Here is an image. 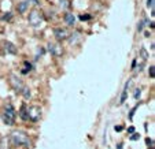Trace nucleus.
Wrapping results in <instances>:
<instances>
[{"label": "nucleus", "mask_w": 155, "mask_h": 149, "mask_svg": "<svg viewBox=\"0 0 155 149\" xmlns=\"http://www.w3.org/2000/svg\"><path fill=\"white\" fill-rule=\"evenodd\" d=\"M11 142L15 146H29L30 145V140L25 133L22 132H14L11 133Z\"/></svg>", "instance_id": "1"}, {"label": "nucleus", "mask_w": 155, "mask_h": 149, "mask_svg": "<svg viewBox=\"0 0 155 149\" xmlns=\"http://www.w3.org/2000/svg\"><path fill=\"white\" fill-rule=\"evenodd\" d=\"M43 15H41L40 11H37V10H33V11H30L29 14V24L32 25L33 27H38L43 25Z\"/></svg>", "instance_id": "2"}, {"label": "nucleus", "mask_w": 155, "mask_h": 149, "mask_svg": "<svg viewBox=\"0 0 155 149\" xmlns=\"http://www.w3.org/2000/svg\"><path fill=\"white\" fill-rule=\"evenodd\" d=\"M15 116H17V112H15L14 107H12L11 104L7 105L6 111H4V114H3V119H4V122H6V125H14Z\"/></svg>", "instance_id": "3"}, {"label": "nucleus", "mask_w": 155, "mask_h": 149, "mask_svg": "<svg viewBox=\"0 0 155 149\" xmlns=\"http://www.w3.org/2000/svg\"><path fill=\"white\" fill-rule=\"evenodd\" d=\"M41 116V108L40 107H30L29 109H28V119L30 120H38Z\"/></svg>", "instance_id": "4"}, {"label": "nucleus", "mask_w": 155, "mask_h": 149, "mask_svg": "<svg viewBox=\"0 0 155 149\" xmlns=\"http://www.w3.org/2000/svg\"><path fill=\"white\" fill-rule=\"evenodd\" d=\"M54 36L56 37V40L62 41V40H66L70 34H69L68 29H64V27H56V29L54 30Z\"/></svg>", "instance_id": "5"}, {"label": "nucleus", "mask_w": 155, "mask_h": 149, "mask_svg": "<svg viewBox=\"0 0 155 149\" xmlns=\"http://www.w3.org/2000/svg\"><path fill=\"white\" fill-rule=\"evenodd\" d=\"M10 82H11V85L14 86V89L17 92H22V89H24V85H22V82L19 81V78H17L15 75H11V79H10Z\"/></svg>", "instance_id": "6"}, {"label": "nucleus", "mask_w": 155, "mask_h": 149, "mask_svg": "<svg viewBox=\"0 0 155 149\" xmlns=\"http://www.w3.org/2000/svg\"><path fill=\"white\" fill-rule=\"evenodd\" d=\"M48 47H50L48 49H50L55 56L62 55V52H63V51H62V47H59V45H56V44H50Z\"/></svg>", "instance_id": "7"}, {"label": "nucleus", "mask_w": 155, "mask_h": 149, "mask_svg": "<svg viewBox=\"0 0 155 149\" xmlns=\"http://www.w3.org/2000/svg\"><path fill=\"white\" fill-rule=\"evenodd\" d=\"M28 7H29V3H26V2H21V3H18L17 10H18L19 14H25V12L28 11Z\"/></svg>", "instance_id": "8"}, {"label": "nucleus", "mask_w": 155, "mask_h": 149, "mask_svg": "<svg viewBox=\"0 0 155 149\" xmlns=\"http://www.w3.org/2000/svg\"><path fill=\"white\" fill-rule=\"evenodd\" d=\"M64 22H66V25H69V26H73L74 22H76V18H74L73 14L68 12V14H64Z\"/></svg>", "instance_id": "9"}, {"label": "nucleus", "mask_w": 155, "mask_h": 149, "mask_svg": "<svg viewBox=\"0 0 155 149\" xmlns=\"http://www.w3.org/2000/svg\"><path fill=\"white\" fill-rule=\"evenodd\" d=\"M129 85H130V81H128L125 84V88H124L122 94H121V100H120L121 104H124V103H125V100H126V97H128V88H129Z\"/></svg>", "instance_id": "10"}, {"label": "nucleus", "mask_w": 155, "mask_h": 149, "mask_svg": "<svg viewBox=\"0 0 155 149\" xmlns=\"http://www.w3.org/2000/svg\"><path fill=\"white\" fill-rule=\"evenodd\" d=\"M4 48H6V51L10 53H17V48H15V45L11 44V43H6Z\"/></svg>", "instance_id": "11"}, {"label": "nucleus", "mask_w": 155, "mask_h": 149, "mask_svg": "<svg viewBox=\"0 0 155 149\" xmlns=\"http://www.w3.org/2000/svg\"><path fill=\"white\" fill-rule=\"evenodd\" d=\"M59 2H61V7H62V8H68V7H70L69 0H59Z\"/></svg>", "instance_id": "12"}, {"label": "nucleus", "mask_w": 155, "mask_h": 149, "mask_svg": "<svg viewBox=\"0 0 155 149\" xmlns=\"http://www.w3.org/2000/svg\"><path fill=\"white\" fill-rule=\"evenodd\" d=\"M21 118H22V119H25L26 120L28 119V112H25V107H22V109H21Z\"/></svg>", "instance_id": "13"}, {"label": "nucleus", "mask_w": 155, "mask_h": 149, "mask_svg": "<svg viewBox=\"0 0 155 149\" xmlns=\"http://www.w3.org/2000/svg\"><path fill=\"white\" fill-rule=\"evenodd\" d=\"M140 52H141V55H143V59H147V58H148V53H147V51L144 49V48H141Z\"/></svg>", "instance_id": "14"}, {"label": "nucleus", "mask_w": 155, "mask_h": 149, "mask_svg": "<svg viewBox=\"0 0 155 149\" xmlns=\"http://www.w3.org/2000/svg\"><path fill=\"white\" fill-rule=\"evenodd\" d=\"M147 7L148 8H154V0H147Z\"/></svg>", "instance_id": "15"}, {"label": "nucleus", "mask_w": 155, "mask_h": 149, "mask_svg": "<svg viewBox=\"0 0 155 149\" xmlns=\"http://www.w3.org/2000/svg\"><path fill=\"white\" fill-rule=\"evenodd\" d=\"M150 74H151V78H154V77H155V73H154V67H152V66H151V67H150Z\"/></svg>", "instance_id": "16"}, {"label": "nucleus", "mask_w": 155, "mask_h": 149, "mask_svg": "<svg viewBox=\"0 0 155 149\" xmlns=\"http://www.w3.org/2000/svg\"><path fill=\"white\" fill-rule=\"evenodd\" d=\"M140 94H141L140 89H137V90H136V93H135V99H139V97H140Z\"/></svg>", "instance_id": "17"}, {"label": "nucleus", "mask_w": 155, "mask_h": 149, "mask_svg": "<svg viewBox=\"0 0 155 149\" xmlns=\"http://www.w3.org/2000/svg\"><path fill=\"white\" fill-rule=\"evenodd\" d=\"M139 138H140V135H139V134H135V135H132V137H130V140L135 141V140H139Z\"/></svg>", "instance_id": "18"}, {"label": "nucleus", "mask_w": 155, "mask_h": 149, "mask_svg": "<svg viewBox=\"0 0 155 149\" xmlns=\"http://www.w3.org/2000/svg\"><path fill=\"white\" fill-rule=\"evenodd\" d=\"M137 30H139V32H141V30H143V22H140V24L137 25Z\"/></svg>", "instance_id": "19"}, {"label": "nucleus", "mask_w": 155, "mask_h": 149, "mask_svg": "<svg viewBox=\"0 0 155 149\" xmlns=\"http://www.w3.org/2000/svg\"><path fill=\"white\" fill-rule=\"evenodd\" d=\"M89 18H91L89 15H81V17H80V19L84 21V19H89Z\"/></svg>", "instance_id": "20"}, {"label": "nucleus", "mask_w": 155, "mask_h": 149, "mask_svg": "<svg viewBox=\"0 0 155 149\" xmlns=\"http://www.w3.org/2000/svg\"><path fill=\"white\" fill-rule=\"evenodd\" d=\"M128 132H129V133H133V132H135V129H133V127H129Z\"/></svg>", "instance_id": "21"}, {"label": "nucleus", "mask_w": 155, "mask_h": 149, "mask_svg": "<svg viewBox=\"0 0 155 149\" xmlns=\"http://www.w3.org/2000/svg\"><path fill=\"white\" fill-rule=\"evenodd\" d=\"M115 130H117V132H121V130H122V127H121V126H118V127H115Z\"/></svg>", "instance_id": "22"}, {"label": "nucleus", "mask_w": 155, "mask_h": 149, "mask_svg": "<svg viewBox=\"0 0 155 149\" xmlns=\"http://www.w3.org/2000/svg\"><path fill=\"white\" fill-rule=\"evenodd\" d=\"M28 2H33V4H38V3H37V0H28Z\"/></svg>", "instance_id": "23"}]
</instances>
